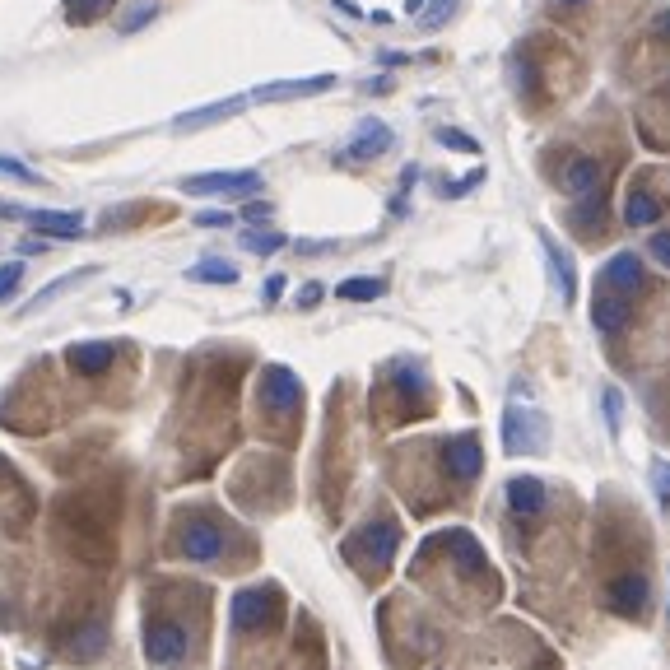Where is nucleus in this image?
I'll use <instances>...</instances> for the list:
<instances>
[{"label":"nucleus","instance_id":"1","mask_svg":"<svg viewBox=\"0 0 670 670\" xmlns=\"http://www.w3.org/2000/svg\"><path fill=\"white\" fill-rule=\"evenodd\" d=\"M177 187L187 196H256L261 191V173L252 168H238V173H196V177H182Z\"/></svg>","mask_w":670,"mask_h":670},{"label":"nucleus","instance_id":"2","mask_svg":"<svg viewBox=\"0 0 670 670\" xmlns=\"http://www.w3.org/2000/svg\"><path fill=\"white\" fill-rule=\"evenodd\" d=\"M275 605H280L275 587H242L238 596L228 601V619H233V629L238 633H256L261 624H270Z\"/></svg>","mask_w":670,"mask_h":670},{"label":"nucleus","instance_id":"3","mask_svg":"<svg viewBox=\"0 0 670 670\" xmlns=\"http://www.w3.org/2000/svg\"><path fill=\"white\" fill-rule=\"evenodd\" d=\"M145 657L154 666H177L187 657V633L177 629L173 619H149L145 624Z\"/></svg>","mask_w":670,"mask_h":670},{"label":"nucleus","instance_id":"4","mask_svg":"<svg viewBox=\"0 0 670 670\" xmlns=\"http://www.w3.org/2000/svg\"><path fill=\"white\" fill-rule=\"evenodd\" d=\"M0 215L28 219V224L47 233V238H80L84 233V215L80 210H19V205H0Z\"/></svg>","mask_w":670,"mask_h":670},{"label":"nucleus","instance_id":"5","mask_svg":"<svg viewBox=\"0 0 670 670\" xmlns=\"http://www.w3.org/2000/svg\"><path fill=\"white\" fill-rule=\"evenodd\" d=\"M396 545H401L396 522H373V526H363V531H354V536L345 540L349 554H363V559H373V563H387L391 554H396Z\"/></svg>","mask_w":670,"mask_h":670},{"label":"nucleus","instance_id":"6","mask_svg":"<svg viewBox=\"0 0 670 670\" xmlns=\"http://www.w3.org/2000/svg\"><path fill=\"white\" fill-rule=\"evenodd\" d=\"M540 438H545V419L526 415L522 405L512 401L508 415H503V447L517 456V452H531V447H540Z\"/></svg>","mask_w":670,"mask_h":670},{"label":"nucleus","instance_id":"7","mask_svg":"<svg viewBox=\"0 0 670 670\" xmlns=\"http://www.w3.org/2000/svg\"><path fill=\"white\" fill-rule=\"evenodd\" d=\"M335 89V75H308V80H280V84H256L247 103H289V98H312Z\"/></svg>","mask_w":670,"mask_h":670},{"label":"nucleus","instance_id":"8","mask_svg":"<svg viewBox=\"0 0 670 670\" xmlns=\"http://www.w3.org/2000/svg\"><path fill=\"white\" fill-rule=\"evenodd\" d=\"M261 396H266L270 410H280V415H289L298 401H303V382H298L284 363H270L266 373H261Z\"/></svg>","mask_w":670,"mask_h":670},{"label":"nucleus","instance_id":"9","mask_svg":"<svg viewBox=\"0 0 670 670\" xmlns=\"http://www.w3.org/2000/svg\"><path fill=\"white\" fill-rule=\"evenodd\" d=\"M182 554L196 563H210L224 554V531H219L215 522H205V517H196V522L182 531Z\"/></svg>","mask_w":670,"mask_h":670},{"label":"nucleus","instance_id":"10","mask_svg":"<svg viewBox=\"0 0 670 670\" xmlns=\"http://www.w3.org/2000/svg\"><path fill=\"white\" fill-rule=\"evenodd\" d=\"M247 108V94H233V98H219V103H205V108H191L173 121V131H205V126H215L224 117H238Z\"/></svg>","mask_w":670,"mask_h":670},{"label":"nucleus","instance_id":"11","mask_svg":"<svg viewBox=\"0 0 670 670\" xmlns=\"http://www.w3.org/2000/svg\"><path fill=\"white\" fill-rule=\"evenodd\" d=\"M443 461H447V470H452L456 480H475L480 466H484V452H480V443H475L470 433H461V438H447Z\"/></svg>","mask_w":670,"mask_h":670},{"label":"nucleus","instance_id":"12","mask_svg":"<svg viewBox=\"0 0 670 670\" xmlns=\"http://www.w3.org/2000/svg\"><path fill=\"white\" fill-rule=\"evenodd\" d=\"M605 605L624 619L643 615L647 610V577H619L615 587H605Z\"/></svg>","mask_w":670,"mask_h":670},{"label":"nucleus","instance_id":"13","mask_svg":"<svg viewBox=\"0 0 670 670\" xmlns=\"http://www.w3.org/2000/svg\"><path fill=\"white\" fill-rule=\"evenodd\" d=\"M387 149H391V131L382 126V121L368 117L359 126V135L345 145V159L349 163H368V159H377V154H387Z\"/></svg>","mask_w":670,"mask_h":670},{"label":"nucleus","instance_id":"14","mask_svg":"<svg viewBox=\"0 0 670 670\" xmlns=\"http://www.w3.org/2000/svg\"><path fill=\"white\" fill-rule=\"evenodd\" d=\"M545 484L536 480V475H517V480H508V508L517 512V517H526V522H531V517H540V512H545Z\"/></svg>","mask_w":670,"mask_h":670},{"label":"nucleus","instance_id":"15","mask_svg":"<svg viewBox=\"0 0 670 670\" xmlns=\"http://www.w3.org/2000/svg\"><path fill=\"white\" fill-rule=\"evenodd\" d=\"M601 284H605V294H624V289H638L643 284V261L633 252H619V256H610L605 261V270H601Z\"/></svg>","mask_w":670,"mask_h":670},{"label":"nucleus","instance_id":"16","mask_svg":"<svg viewBox=\"0 0 670 670\" xmlns=\"http://www.w3.org/2000/svg\"><path fill=\"white\" fill-rule=\"evenodd\" d=\"M66 359H70V368H75V373L98 377L112 359H117V345H112V340H84V345H70L66 349Z\"/></svg>","mask_w":670,"mask_h":670},{"label":"nucleus","instance_id":"17","mask_svg":"<svg viewBox=\"0 0 670 670\" xmlns=\"http://www.w3.org/2000/svg\"><path fill=\"white\" fill-rule=\"evenodd\" d=\"M591 322H596V331L615 335L619 326L629 322V303L615 294H596V303H591Z\"/></svg>","mask_w":670,"mask_h":670},{"label":"nucleus","instance_id":"18","mask_svg":"<svg viewBox=\"0 0 670 670\" xmlns=\"http://www.w3.org/2000/svg\"><path fill=\"white\" fill-rule=\"evenodd\" d=\"M540 242H545V256H550V270H554V284H559L563 303H573V294H577L573 261H568V252H563V247H554V238H540Z\"/></svg>","mask_w":670,"mask_h":670},{"label":"nucleus","instance_id":"19","mask_svg":"<svg viewBox=\"0 0 670 670\" xmlns=\"http://www.w3.org/2000/svg\"><path fill=\"white\" fill-rule=\"evenodd\" d=\"M596 182H601V168H596V159H573L568 168H563V187L573 191V196H591V191H596Z\"/></svg>","mask_w":670,"mask_h":670},{"label":"nucleus","instance_id":"20","mask_svg":"<svg viewBox=\"0 0 670 670\" xmlns=\"http://www.w3.org/2000/svg\"><path fill=\"white\" fill-rule=\"evenodd\" d=\"M624 219L633 228H647L661 219V201L657 196H647V191H629V205H624Z\"/></svg>","mask_w":670,"mask_h":670},{"label":"nucleus","instance_id":"21","mask_svg":"<svg viewBox=\"0 0 670 670\" xmlns=\"http://www.w3.org/2000/svg\"><path fill=\"white\" fill-rule=\"evenodd\" d=\"M187 280L196 284H238V266H228V261H196V266L187 270Z\"/></svg>","mask_w":670,"mask_h":670},{"label":"nucleus","instance_id":"22","mask_svg":"<svg viewBox=\"0 0 670 670\" xmlns=\"http://www.w3.org/2000/svg\"><path fill=\"white\" fill-rule=\"evenodd\" d=\"M89 275H94V270H70V275H61V280H52V284H47V289H42L38 298H33V303H24V308H19V317H28V312H38V308H47L52 298H61V294H66V289H70V284L89 280Z\"/></svg>","mask_w":670,"mask_h":670},{"label":"nucleus","instance_id":"23","mask_svg":"<svg viewBox=\"0 0 670 670\" xmlns=\"http://www.w3.org/2000/svg\"><path fill=\"white\" fill-rule=\"evenodd\" d=\"M382 289H387L382 280H368V275H359V280H345L335 294L345 298V303H373V298H382Z\"/></svg>","mask_w":670,"mask_h":670},{"label":"nucleus","instance_id":"24","mask_svg":"<svg viewBox=\"0 0 670 670\" xmlns=\"http://www.w3.org/2000/svg\"><path fill=\"white\" fill-rule=\"evenodd\" d=\"M452 545H456V563L466 568V573H484V550L475 545V536H466V531H456L452 536Z\"/></svg>","mask_w":670,"mask_h":670},{"label":"nucleus","instance_id":"25","mask_svg":"<svg viewBox=\"0 0 670 670\" xmlns=\"http://www.w3.org/2000/svg\"><path fill=\"white\" fill-rule=\"evenodd\" d=\"M108 5H117V0H66V19L70 24H94L98 14H108Z\"/></svg>","mask_w":670,"mask_h":670},{"label":"nucleus","instance_id":"26","mask_svg":"<svg viewBox=\"0 0 670 670\" xmlns=\"http://www.w3.org/2000/svg\"><path fill=\"white\" fill-rule=\"evenodd\" d=\"M284 242H289L284 233H242V247H247V252H261V256L280 252Z\"/></svg>","mask_w":670,"mask_h":670},{"label":"nucleus","instance_id":"27","mask_svg":"<svg viewBox=\"0 0 670 670\" xmlns=\"http://www.w3.org/2000/svg\"><path fill=\"white\" fill-rule=\"evenodd\" d=\"M452 5L456 0H433V10H419V28H443L447 24V14H452Z\"/></svg>","mask_w":670,"mask_h":670},{"label":"nucleus","instance_id":"28","mask_svg":"<svg viewBox=\"0 0 670 670\" xmlns=\"http://www.w3.org/2000/svg\"><path fill=\"white\" fill-rule=\"evenodd\" d=\"M19 280H24V261H5V266H0V303L19 289Z\"/></svg>","mask_w":670,"mask_h":670},{"label":"nucleus","instance_id":"29","mask_svg":"<svg viewBox=\"0 0 670 670\" xmlns=\"http://www.w3.org/2000/svg\"><path fill=\"white\" fill-rule=\"evenodd\" d=\"M0 173H5V177H14V182H42V177L33 173V168H28V163L10 159V154H0Z\"/></svg>","mask_w":670,"mask_h":670},{"label":"nucleus","instance_id":"30","mask_svg":"<svg viewBox=\"0 0 670 670\" xmlns=\"http://www.w3.org/2000/svg\"><path fill=\"white\" fill-rule=\"evenodd\" d=\"M103 638H108V633H103V624H94V629L89 633H75V652H98V647H103Z\"/></svg>","mask_w":670,"mask_h":670},{"label":"nucleus","instance_id":"31","mask_svg":"<svg viewBox=\"0 0 670 670\" xmlns=\"http://www.w3.org/2000/svg\"><path fill=\"white\" fill-rule=\"evenodd\" d=\"M652 480H657V503H661V508H670V466H666V461L652 466Z\"/></svg>","mask_w":670,"mask_h":670},{"label":"nucleus","instance_id":"32","mask_svg":"<svg viewBox=\"0 0 670 670\" xmlns=\"http://www.w3.org/2000/svg\"><path fill=\"white\" fill-rule=\"evenodd\" d=\"M154 14H159V5H140V10H135L131 19H126V24H121V33H135V28H140V24H149V19H154Z\"/></svg>","mask_w":670,"mask_h":670},{"label":"nucleus","instance_id":"33","mask_svg":"<svg viewBox=\"0 0 670 670\" xmlns=\"http://www.w3.org/2000/svg\"><path fill=\"white\" fill-rule=\"evenodd\" d=\"M242 219H247V224H266V219H270V205H266V201H247V205H242Z\"/></svg>","mask_w":670,"mask_h":670},{"label":"nucleus","instance_id":"34","mask_svg":"<svg viewBox=\"0 0 670 670\" xmlns=\"http://www.w3.org/2000/svg\"><path fill=\"white\" fill-rule=\"evenodd\" d=\"M438 140H443V145H452V149H466V154H475V140H470V135H461V131H438Z\"/></svg>","mask_w":670,"mask_h":670},{"label":"nucleus","instance_id":"35","mask_svg":"<svg viewBox=\"0 0 670 670\" xmlns=\"http://www.w3.org/2000/svg\"><path fill=\"white\" fill-rule=\"evenodd\" d=\"M605 419H610V429L619 433V391L605 387Z\"/></svg>","mask_w":670,"mask_h":670},{"label":"nucleus","instance_id":"36","mask_svg":"<svg viewBox=\"0 0 670 670\" xmlns=\"http://www.w3.org/2000/svg\"><path fill=\"white\" fill-rule=\"evenodd\" d=\"M652 256H657L661 266H670V233H657V238H652Z\"/></svg>","mask_w":670,"mask_h":670},{"label":"nucleus","instance_id":"37","mask_svg":"<svg viewBox=\"0 0 670 670\" xmlns=\"http://www.w3.org/2000/svg\"><path fill=\"white\" fill-rule=\"evenodd\" d=\"M196 224H201V228H228V224H233V215H219V210H210V215H196Z\"/></svg>","mask_w":670,"mask_h":670},{"label":"nucleus","instance_id":"38","mask_svg":"<svg viewBox=\"0 0 670 670\" xmlns=\"http://www.w3.org/2000/svg\"><path fill=\"white\" fill-rule=\"evenodd\" d=\"M298 303H303V308H317V303H322V284H303Z\"/></svg>","mask_w":670,"mask_h":670},{"label":"nucleus","instance_id":"39","mask_svg":"<svg viewBox=\"0 0 670 670\" xmlns=\"http://www.w3.org/2000/svg\"><path fill=\"white\" fill-rule=\"evenodd\" d=\"M280 294H284V275H270V280H266V303H275Z\"/></svg>","mask_w":670,"mask_h":670},{"label":"nucleus","instance_id":"40","mask_svg":"<svg viewBox=\"0 0 670 670\" xmlns=\"http://www.w3.org/2000/svg\"><path fill=\"white\" fill-rule=\"evenodd\" d=\"M419 5H424V0H405V10L410 14H419Z\"/></svg>","mask_w":670,"mask_h":670},{"label":"nucleus","instance_id":"41","mask_svg":"<svg viewBox=\"0 0 670 670\" xmlns=\"http://www.w3.org/2000/svg\"><path fill=\"white\" fill-rule=\"evenodd\" d=\"M563 5H582V0H563Z\"/></svg>","mask_w":670,"mask_h":670}]
</instances>
